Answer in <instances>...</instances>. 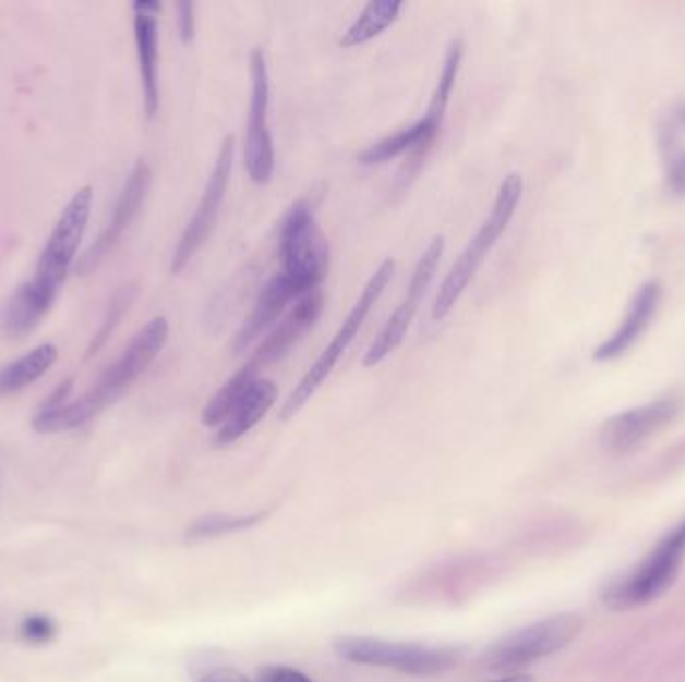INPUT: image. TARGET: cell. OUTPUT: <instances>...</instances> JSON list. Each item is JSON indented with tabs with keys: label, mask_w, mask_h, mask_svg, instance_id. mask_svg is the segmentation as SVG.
Here are the masks:
<instances>
[{
	"label": "cell",
	"mask_w": 685,
	"mask_h": 682,
	"mask_svg": "<svg viewBox=\"0 0 685 682\" xmlns=\"http://www.w3.org/2000/svg\"><path fill=\"white\" fill-rule=\"evenodd\" d=\"M169 339V320L155 317L136 332L123 354L100 375L95 387L86 390L76 401L64 402L55 411H40L35 418L38 433H61L83 427L91 418L103 413L107 406L123 397L136 378L145 375L148 366L157 361L163 346Z\"/></svg>",
	"instance_id": "1"
},
{
	"label": "cell",
	"mask_w": 685,
	"mask_h": 682,
	"mask_svg": "<svg viewBox=\"0 0 685 682\" xmlns=\"http://www.w3.org/2000/svg\"><path fill=\"white\" fill-rule=\"evenodd\" d=\"M524 198V176L519 172H509L503 179L497 195L490 208V215L481 222L478 232L471 236L461 255L453 263L449 272L440 284V291L435 294V301L431 306L433 320H443L449 317L453 308L464 296L467 287L476 279L479 268L490 256L493 246L500 243L505 231L509 229V222L514 220L517 208Z\"/></svg>",
	"instance_id": "2"
},
{
	"label": "cell",
	"mask_w": 685,
	"mask_h": 682,
	"mask_svg": "<svg viewBox=\"0 0 685 682\" xmlns=\"http://www.w3.org/2000/svg\"><path fill=\"white\" fill-rule=\"evenodd\" d=\"M395 267H397L395 260L387 258L381 263L380 267L375 268V272L371 275L368 284L363 287L356 305L349 310L347 318L342 320V325L335 332V337L325 346V351L319 354L317 361L311 365L303 378L295 385V389L289 392L287 401L283 402L281 411H279L281 421L293 418L305 406L307 402L315 397L321 385L331 377L333 368L341 361L342 354L347 353L351 342L356 341L363 322L368 320L369 313L373 310V306L380 303L381 294L385 293V289L389 287L393 275H395Z\"/></svg>",
	"instance_id": "3"
},
{
	"label": "cell",
	"mask_w": 685,
	"mask_h": 682,
	"mask_svg": "<svg viewBox=\"0 0 685 682\" xmlns=\"http://www.w3.org/2000/svg\"><path fill=\"white\" fill-rule=\"evenodd\" d=\"M335 653L349 662L393 669L411 677H431L452 670L464 660L461 646L397 643L373 636H339L333 643Z\"/></svg>",
	"instance_id": "4"
},
{
	"label": "cell",
	"mask_w": 685,
	"mask_h": 682,
	"mask_svg": "<svg viewBox=\"0 0 685 682\" xmlns=\"http://www.w3.org/2000/svg\"><path fill=\"white\" fill-rule=\"evenodd\" d=\"M685 559V519L673 526L648 557L605 588L603 602L613 610L644 607L670 590Z\"/></svg>",
	"instance_id": "5"
},
{
	"label": "cell",
	"mask_w": 685,
	"mask_h": 682,
	"mask_svg": "<svg viewBox=\"0 0 685 682\" xmlns=\"http://www.w3.org/2000/svg\"><path fill=\"white\" fill-rule=\"evenodd\" d=\"M283 275L293 279L305 293L321 289L331 267L329 241L319 227L311 203L297 200L285 212L279 231Z\"/></svg>",
	"instance_id": "6"
},
{
	"label": "cell",
	"mask_w": 685,
	"mask_h": 682,
	"mask_svg": "<svg viewBox=\"0 0 685 682\" xmlns=\"http://www.w3.org/2000/svg\"><path fill=\"white\" fill-rule=\"evenodd\" d=\"M581 629L584 621L577 614H555L545 621L533 622L488 646L479 657V665L495 672L524 669L560 653L576 641Z\"/></svg>",
	"instance_id": "7"
},
{
	"label": "cell",
	"mask_w": 685,
	"mask_h": 682,
	"mask_svg": "<svg viewBox=\"0 0 685 682\" xmlns=\"http://www.w3.org/2000/svg\"><path fill=\"white\" fill-rule=\"evenodd\" d=\"M93 186H83L74 193L73 198L62 208L61 217L50 232L49 241L38 256L37 275L33 282L59 294L62 282L73 267L81 241L85 236L86 224L93 210Z\"/></svg>",
	"instance_id": "8"
},
{
	"label": "cell",
	"mask_w": 685,
	"mask_h": 682,
	"mask_svg": "<svg viewBox=\"0 0 685 682\" xmlns=\"http://www.w3.org/2000/svg\"><path fill=\"white\" fill-rule=\"evenodd\" d=\"M443 255H445V236L435 234L417 260L404 301L393 310L392 317L387 318V322L383 325V329L375 337V341L369 344L368 353L363 356L365 368L381 365L389 354L395 353L404 344L405 337L411 329V322H413L417 310H419V305H421L423 296L428 293L431 282L437 275Z\"/></svg>",
	"instance_id": "9"
},
{
	"label": "cell",
	"mask_w": 685,
	"mask_h": 682,
	"mask_svg": "<svg viewBox=\"0 0 685 682\" xmlns=\"http://www.w3.org/2000/svg\"><path fill=\"white\" fill-rule=\"evenodd\" d=\"M233 162L235 136L227 134L220 143L219 153H217V159L213 165V171L208 174L203 196H201L193 217L184 227V231L181 232L177 246H175L171 260L172 275H181L184 268L189 267L193 256L199 253V248L205 244L208 234L215 229L217 219H219L220 207L225 203V196H227L229 183H231Z\"/></svg>",
	"instance_id": "10"
},
{
	"label": "cell",
	"mask_w": 685,
	"mask_h": 682,
	"mask_svg": "<svg viewBox=\"0 0 685 682\" xmlns=\"http://www.w3.org/2000/svg\"><path fill=\"white\" fill-rule=\"evenodd\" d=\"M251 100L245 131V169L255 184H267L275 172V143L271 134V74L267 54L251 50Z\"/></svg>",
	"instance_id": "11"
},
{
	"label": "cell",
	"mask_w": 685,
	"mask_h": 682,
	"mask_svg": "<svg viewBox=\"0 0 685 682\" xmlns=\"http://www.w3.org/2000/svg\"><path fill=\"white\" fill-rule=\"evenodd\" d=\"M684 397L670 392L656 401L612 416L601 427L600 440L605 451L627 454L646 444L653 435L672 425L684 411Z\"/></svg>",
	"instance_id": "12"
},
{
	"label": "cell",
	"mask_w": 685,
	"mask_h": 682,
	"mask_svg": "<svg viewBox=\"0 0 685 682\" xmlns=\"http://www.w3.org/2000/svg\"><path fill=\"white\" fill-rule=\"evenodd\" d=\"M148 186H151V169H148L145 160H139L135 167H133L131 174H129L123 191L119 195V200L115 205L109 227L103 231V234L98 236L97 241L93 243V246L81 258V263L76 267L81 275L95 270L107 258L110 251L119 244V241L123 239L124 231L131 227V222L135 220L139 210L145 203V198H147Z\"/></svg>",
	"instance_id": "13"
},
{
	"label": "cell",
	"mask_w": 685,
	"mask_h": 682,
	"mask_svg": "<svg viewBox=\"0 0 685 682\" xmlns=\"http://www.w3.org/2000/svg\"><path fill=\"white\" fill-rule=\"evenodd\" d=\"M325 293L323 289L311 291L301 296L293 308L261 339L257 351L251 356L249 365L255 366L259 373L263 366L273 365L281 361L285 354L293 349L297 342L305 337L309 330L317 325L319 317L325 310Z\"/></svg>",
	"instance_id": "14"
},
{
	"label": "cell",
	"mask_w": 685,
	"mask_h": 682,
	"mask_svg": "<svg viewBox=\"0 0 685 682\" xmlns=\"http://www.w3.org/2000/svg\"><path fill=\"white\" fill-rule=\"evenodd\" d=\"M441 122L431 119V117H423L419 121L399 129L393 134L383 136L377 143H373L371 147L365 148L357 160L359 165L363 167H377V165H385L389 160L397 159L401 155H411L409 165L405 167V171L409 174V179L416 176L417 171L421 169L423 160L429 155V150L435 145L437 136L441 133ZM407 174H405L401 181H407Z\"/></svg>",
	"instance_id": "15"
},
{
	"label": "cell",
	"mask_w": 685,
	"mask_h": 682,
	"mask_svg": "<svg viewBox=\"0 0 685 682\" xmlns=\"http://www.w3.org/2000/svg\"><path fill=\"white\" fill-rule=\"evenodd\" d=\"M305 291L287 275H275L259 293L251 315L245 318L239 332L235 334L231 351L233 354H243L251 344L263 339L279 320L291 301H299L305 296Z\"/></svg>",
	"instance_id": "16"
},
{
	"label": "cell",
	"mask_w": 685,
	"mask_h": 682,
	"mask_svg": "<svg viewBox=\"0 0 685 682\" xmlns=\"http://www.w3.org/2000/svg\"><path fill=\"white\" fill-rule=\"evenodd\" d=\"M661 296H663V289H661L660 281L649 279V281L644 282L637 289L634 299L629 301L627 313H625L624 320L620 322V327L613 330L612 337H608L593 351V361L610 363L615 358H622L648 330L658 308H660Z\"/></svg>",
	"instance_id": "17"
},
{
	"label": "cell",
	"mask_w": 685,
	"mask_h": 682,
	"mask_svg": "<svg viewBox=\"0 0 685 682\" xmlns=\"http://www.w3.org/2000/svg\"><path fill=\"white\" fill-rule=\"evenodd\" d=\"M135 28L136 57L143 85V105L147 119H155L160 107L159 88V14L133 11Z\"/></svg>",
	"instance_id": "18"
},
{
	"label": "cell",
	"mask_w": 685,
	"mask_h": 682,
	"mask_svg": "<svg viewBox=\"0 0 685 682\" xmlns=\"http://www.w3.org/2000/svg\"><path fill=\"white\" fill-rule=\"evenodd\" d=\"M279 389L271 378L259 377L249 389L243 399L237 402L233 413L220 425L219 433L215 435L217 447L233 444L241 437H245L251 428L257 427L261 418L269 413L273 404L277 402Z\"/></svg>",
	"instance_id": "19"
},
{
	"label": "cell",
	"mask_w": 685,
	"mask_h": 682,
	"mask_svg": "<svg viewBox=\"0 0 685 682\" xmlns=\"http://www.w3.org/2000/svg\"><path fill=\"white\" fill-rule=\"evenodd\" d=\"M59 294L50 293L33 281L25 282L16 293L9 299L2 310V332L9 339H25L28 332L37 329L40 320L55 305Z\"/></svg>",
	"instance_id": "20"
},
{
	"label": "cell",
	"mask_w": 685,
	"mask_h": 682,
	"mask_svg": "<svg viewBox=\"0 0 685 682\" xmlns=\"http://www.w3.org/2000/svg\"><path fill=\"white\" fill-rule=\"evenodd\" d=\"M59 349L55 344H38L25 356L16 358L13 363L0 368V397L13 394L19 390L26 389L28 385L37 382L38 378L45 377L50 370V366L57 363Z\"/></svg>",
	"instance_id": "21"
},
{
	"label": "cell",
	"mask_w": 685,
	"mask_h": 682,
	"mask_svg": "<svg viewBox=\"0 0 685 682\" xmlns=\"http://www.w3.org/2000/svg\"><path fill=\"white\" fill-rule=\"evenodd\" d=\"M401 9H404L401 0H371L342 33L341 47L356 49L380 37L381 33H385L399 19Z\"/></svg>",
	"instance_id": "22"
},
{
	"label": "cell",
	"mask_w": 685,
	"mask_h": 682,
	"mask_svg": "<svg viewBox=\"0 0 685 682\" xmlns=\"http://www.w3.org/2000/svg\"><path fill=\"white\" fill-rule=\"evenodd\" d=\"M257 378L259 370L255 366L247 363L243 368H239L233 377L229 378V380L211 397V401L207 402V406H205V411H203V416H201L203 425H205V427H219V425H223V423L229 418V415L233 413L237 402L243 399L247 389H249Z\"/></svg>",
	"instance_id": "23"
},
{
	"label": "cell",
	"mask_w": 685,
	"mask_h": 682,
	"mask_svg": "<svg viewBox=\"0 0 685 682\" xmlns=\"http://www.w3.org/2000/svg\"><path fill=\"white\" fill-rule=\"evenodd\" d=\"M466 57V45L461 38H453L445 52V59H443V69H441L440 81L435 85V90L431 95L429 100L428 110L425 114L437 119V121H445V114L449 109V100H452L453 88L457 83V76L461 71V62Z\"/></svg>",
	"instance_id": "24"
},
{
	"label": "cell",
	"mask_w": 685,
	"mask_h": 682,
	"mask_svg": "<svg viewBox=\"0 0 685 682\" xmlns=\"http://www.w3.org/2000/svg\"><path fill=\"white\" fill-rule=\"evenodd\" d=\"M661 148L665 155V188L672 196H685V148L677 143V126L668 122L661 131Z\"/></svg>",
	"instance_id": "25"
},
{
	"label": "cell",
	"mask_w": 685,
	"mask_h": 682,
	"mask_svg": "<svg viewBox=\"0 0 685 682\" xmlns=\"http://www.w3.org/2000/svg\"><path fill=\"white\" fill-rule=\"evenodd\" d=\"M265 514L267 512H257V514H249V516H227V514L203 516V519H196L195 523L189 526L187 540H205V538H213V536L239 533V531H245L249 526L263 521Z\"/></svg>",
	"instance_id": "26"
},
{
	"label": "cell",
	"mask_w": 685,
	"mask_h": 682,
	"mask_svg": "<svg viewBox=\"0 0 685 682\" xmlns=\"http://www.w3.org/2000/svg\"><path fill=\"white\" fill-rule=\"evenodd\" d=\"M135 296L136 284H127L123 289H119V293L115 294V299L110 301L109 313H107V317H105V322H103V327L98 330L97 337L93 339L91 346H88L86 358H91L93 354H97L98 351L105 346V342L109 341L112 330L117 329V325L121 322L124 313L131 308Z\"/></svg>",
	"instance_id": "27"
},
{
	"label": "cell",
	"mask_w": 685,
	"mask_h": 682,
	"mask_svg": "<svg viewBox=\"0 0 685 682\" xmlns=\"http://www.w3.org/2000/svg\"><path fill=\"white\" fill-rule=\"evenodd\" d=\"M23 638L33 645H43L55 636V624L45 614H31L21 624Z\"/></svg>",
	"instance_id": "28"
},
{
	"label": "cell",
	"mask_w": 685,
	"mask_h": 682,
	"mask_svg": "<svg viewBox=\"0 0 685 682\" xmlns=\"http://www.w3.org/2000/svg\"><path fill=\"white\" fill-rule=\"evenodd\" d=\"M177 25H179V37L184 45H191L195 40V4L183 0L177 2Z\"/></svg>",
	"instance_id": "29"
},
{
	"label": "cell",
	"mask_w": 685,
	"mask_h": 682,
	"mask_svg": "<svg viewBox=\"0 0 685 682\" xmlns=\"http://www.w3.org/2000/svg\"><path fill=\"white\" fill-rule=\"evenodd\" d=\"M257 682H313L301 670L273 665L259 670Z\"/></svg>",
	"instance_id": "30"
},
{
	"label": "cell",
	"mask_w": 685,
	"mask_h": 682,
	"mask_svg": "<svg viewBox=\"0 0 685 682\" xmlns=\"http://www.w3.org/2000/svg\"><path fill=\"white\" fill-rule=\"evenodd\" d=\"M199 682H253L243 672L235 669H215L207 672Z\"/></svg>",
	"instance_id": "31"
},
{
	"label": "cell",
	"mask_w": 685,
	"mask_h": 682,
	"mask_svg": "<svg viewBox=\"0 0 685 682\" xmlns=\"http://www.w3.org/2000/svg\"><path fill=\"white\" fill-rule=\"evenodd\" d=\"M160 9L163 7L157 0H136L133 2V11H141V13L159 14Z\"/></svg>",
	"instance_id": "32"
},
{
	"label": "cell",
	"mask_w": 685,
	"mask_h": 682,
	"mask_svg": "<svg viewBox=\"0 0 685 682\" xmlns=\"http://www.w3.org/2000/svg\"><path fill=\"white\" fill-rule=\"evenodd\" d=\"M493 682H536V681H533V677H529V674H512V677H507V679H502V681H493Z\"/></svg>",
	"instance_id": "33"
}]
</instances>
